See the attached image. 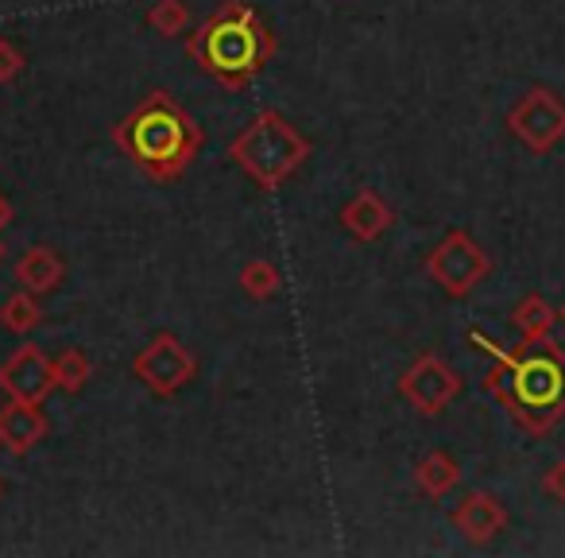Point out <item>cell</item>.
<instances>
[{
	"label": "cell",
	"instance_id": "8",
	"mask_svg": "<svg viewBox=\"0 0 565 558\" xmlns=\"http://www.w3.org/2000/svg\"><path fill=\"white\" fill-rule=\"evenodd\" d=\"M399 396L418 415L434 419L461 396V377H457L454 365L441 361L438 354H423V357H415L411 369L399 377Z\"/></svg>",
	"mask_w": 565,
	"mask_h": 558
},
{
	"label": "cell",
	"instance_id": "15",
	"mask_svg": "<svg viewBox=\"0 0 565 558\" xmlns=\"http://www.w3.org/2000/svg\"><path fill=\"white\" fill-rule=\"evenodd\" d=\"M511 326H515L523 341H542V338H550V334H554L557 310L546 303V295L531 292V295H523L515 307H511Z\"/></svg>",
	"mask_w": 565,
	"mask_h": 558
},
{
	"label": "cell",
	"instance_id": "2",
	"mask_svg": "<svg viewBox=\"0 0 565 558\" xmlns=\"http://www.w3.org/2000/svg\"><path fill=\"white\" fill-rule=\"evenodd\" d=\"M113 144L140 167L148 179L174 182L202 156L205 133L167 90H151L113 128Z\"/></svg>",
	"mask_w": 565,
	"mask_h": 558
},
{
	"label": "cell",
	"instance_id": "9",
	"mask_svg": "<svg viewBox=\"0 0 565 558\" xmlns=\"http://www.w3.org/2000/svg\"><path fill=\"white\" fill-rule=\"evenodd\" d=\"M0 392L9 400L43 403L55 392V369L40 346H20L9 361L0 365Z\"/></svg>",
	"mask_w": 565,
	"mask_h": 558
},
{
	"label": "cell",
	"instance_id": "7",
	"mask_svg": "<svg viewBox=\"0 0 565 558\" xmlns=\"http://www.w3.org/2000/svg\"><path fill=\"white\" fill-rule=\"evenodd\" d=\"M132 377L148 388L156 400L179 396L198 377V357L182 346L179 334H156L140 354L132 357Z\"/></svg>",
	"mask_w": 565,
	"mask_h": 558
},
{
	"label": "cell",
	"instance_id": "4",
	"mask_svg": "<svg viewBox=\"0 0 565 558\" xmlns=\"http://www.w3.org/2000/svg\"><path fill=\"white\" fill-rule=\"evenodd\" d=\"M315 144L275 109H259L228 144V159L256 182L264 194L282 190V182L295 179L310 159Z\"/></svg>",
	"mask_w": 565,
	"mask_h": 558
},
{
	"label": "cell",
	"instance_id": "12",
	"mask_svg": "<svg viewBox=\"0 0 565 558\" xmlns=\"http://www.w3.org/2000/svg\"><path fill=\"white\" fill-rule=\"evenodd\" d=\"M341 225L353 241L372 244L395 225V210L387 206V198L372 187H361L345 206H341Z\"/></svg>",
	"mask_w": 565,
	"mask_h": 558
},
{
	"label": "cell",
	"instance_id": "11",
	"mask_svg": "<svg viewBox=\"0 0 565 558\" xmlns=\"http://www.w3.org/2000/svg\"><path fill=\"white\" fill-rule=\"evenodd\" d=\"M51 434V419L43 415V403L9 400L0 408V450L24 457Z\"/></svg>",
	"mask_w": 565,
	"mask_h": 558
},
{
	"label": "cell",
	"instance_id": "19",
	"mask_svg": "<svg viewBox=\"0 0 565 558\" xmlns=\"http://www.w3.org/2000/svg\"><path fill=\"white\" fill-rule=\"evenodd\" d=\"M279 284H282V275H279V267L271 264V260H252V264H244L241 267V287H244V295L248 299H256V303H267L275 292H279Z\"/></svg>",
	"mask_w": 565,
	"mask_h": 558
},
{
	"label": "cell",
	"instance_id": "24",
	"mask_svg": "<svg viewBox=\"0 0 565 558\" xmlns=\"http://www.w3.org/2000/svg\"><path fill=\"white\" fill-rule=\"evenodd\" d=\"M0 256H4V241H0Z\"/></svg>",
	"mask_w": 565,
	"mask_h": 558
},
{
	"label": "cell",
	"instance_id": "13",
	"mask_svg": "<svg viewBox=\"0 0 565 558\" xmlns=\"http://www.w3.org/2000/svg\"><path fill=\"white\" fill-rule=\"evenodd\" d=\"M66 280V260L58 256L51 244H32L24 256L17 260V284L32 295H51Z\"/></svg>",
	"mask_w": 565,
	"mask_h": 558
},
{
	"label": "cell",
	"instance_id": "22",
	"mask_svg": "<svg viewBox=\"0 0 565 558\" xmlns=\"http://www.w3.org/2000/svg\"><path fill=\"white\" fill-rule=\"evenodd\" d=\"M9 218H12V206L4 202V194H0V229L9 225Z\"/></svg>",
	"mask_w": 565,
	"mask_h": 558
},
{
	"label": "cell",
	"instance_id": "20",
	"mask_svg": "<svg viewBox=\"0 0 565 558\" xmlns=\"http://www.w3.org/2000/svg\"><path fill=\"white\" fill-rule=\"evenodd\" d=\"M24 66H28L24 51H20L12 40H4V35H0V86L17 82L20 74H24Z\"/></svg>",
	"mask_w": 565,
	"mask_h": 558
},
{
	"label": "cell",
	"instance_id": "3",
	"mask_svg": "<svg viewBox=\"0 0 565 558\" xmlns=\"http://www.w3.org/2000/svg\"><path fill=\"white\" fill-rule=\"evenodd\" d=\"M186 55L225 90H244L271 63L275 35L248 0H221L213 17L186 40Z\"/></svg>",
	"mask_w": 565,
	"mask_h": 558
},
{
	"label": "cell",
	"instance_id": "1",
	"mask_svg": "<svg viewBox=\"0 0 565 558\" xmlns=\"http://www.w3.org/2000/svg\"><path fill=\"white\" fill-rule=\"evenodd\" d=\"M469 341H477L492 357L484 392L508 411L519 431L531 439H546L565 419V349L554 338L500 349L480 330H472Z\"/></svg>",
	"mask_w": 565,
	"mask_h": 558
},
{
	"label": "cell",
	"instance_id": "21",
	"mask_svg": "<svg viewBox=\"0 0 565 558\" xmlns=\"http://www.w3.org/2000/svg\"><path fill=\"white\" fill-rule=\"evenodd\" d=\"M542 493H546L550 501L565 504V457L546 470V477H542Z\"/></svg>",
	"mask_w": 565,
	"mask_h": 558
},
{
	"label": "cell",
	"instance_id": "23",
	"mask_svg": "<svg viewBox=\"0 0 565 558\" xmlns=\"http://www.w3.org/2000/svg\"><path fill=\"white\" fill-rule=\"evenodd\" d=\"M557 318H562V323H565V307H562V310H557Z\"/></svg>",
	"mask_w": 565,
	"mask_h": 558
},
{
	"label": "cell",
	"instance_id": "16",
	"mask_svg": "<svg viewBox=\"0 0 565 558\" xmlns=\"http://www.w3.org/2000/svg\"><path fill=\"white\" fill-rule=\"evenodd\" d=\"M51 369H55V388L66 396H78L94 380V361L78 346H66L58 357H51Z\"/></svg>",
	"mask_w": 565,
	"mask_h": 558
},
{
	"label": "cell",
	"instance_id": "14",
	"mask_svg": "<svg viewBox=\"0 0 565 558\" xmlns=\"http://www.w3.org/2000/svg\"><path fill=\"white\" fill-rule=\"evenodd\" d=\"M415 485L426 501H441V496H449L461 485V465H457V457L446 454V450H430V454L418 457Z\"/></svg>",
	"mask_w": 565,
	"mask_h": 558
},
{
	"label": "cell",
	"instance_id": "25",
	"mask_svg": "<svg viewBox=\"0 0 565 558\" xmlns=\"http://www.w3.org/2000/svg\"><path fill=\"white\" fill-rule=\"evenodd\" d=\"M0 496H4V481H0Z\"/></svg>",
	"mask_w": 565,
	"mask_h": 558
},
{
	"label": "cell",
	"instance_id": "5",
	"mask_svg": "<svg viewBox=\"0 0 565 558\" xmlns=\"http://www.w3.org/2000/svg\"><path fill=\"white\" fill-rule=\"evenodd\" d=\"M488 272H492V260L465 229H449L426 256V275L449 299H469L488 280Z\"/></svg>",
	"mask_w": 565,
	"mask_h": 558
},
{
	"label": "cell",
	"instance_id": "6",
	"mask_svg": "<svg viewBox=\"0 0 565 558\" xmlns=\"http://www.w3.org/2000/svg\"><path fill=\"white\" fill-rule=\"evenodd\" d=\"M508 133L534 156H550L565 140V97L550 86H531L508 109Z\"/></svg>",
	"mask_w": 565,
	"mask_h": 558
},
{
	"label": "cell",
	"instance_id": "18",
	"mask_svg": "<svg viewBox=\"0 0 565 558\" xmlns=\"http://www.w3.org/2000/svg\"><path fill=\"white\" fill-rule=\"evenodd\" d=\"M143 24L159 35H182L190 28V0H151L143 12Z\"/></svg>",
	"mask_w": 565,
	"mask_h": 558
},
{
	"label": "cell",
	"instance_id": "17",
	"mask_svg": "<svg viewBox=\"0 0 565 558\" xmlns=\"http://www.w3.org/2000/svg\"><path fill=\"white\" fill-rule=\"evenodd\" d=\"M43 323V307H40V295L32 292H12L9 299L0 303V326L9 334H17V338H24V334H32L35 326Z\"/></svg>",
	"mask_w": 565,
	"mask_h": 558
},
{
	"label": "cell",
	"instance_id": "10",
	"mask_svg": "<svg viewBox=\"0 0 565 558\" xmlns=\"http://www.w3.org/2000/svg\"><path fill=\"white\" fill-rule=\"evenodd\" d=\"M449 524H454L469 543L484 547V543H492L500 531H508L511 516L495 493H488V488H472V493H465L461 504L449 512Z\"/></svg>",
	"mask_w": 565,
	"mask_h": 558
}]
</instances>
